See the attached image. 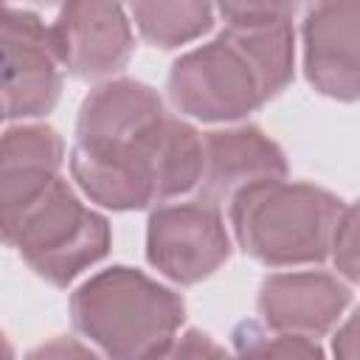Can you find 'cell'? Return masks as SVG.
Returning <instances> with one entry per match:
<instances>
[{"mask_svg":"<svg viewBox=\"0 0 360 360\" xmlns=\"http://www.w3.org/2000/svg\"><path fill=\"white\" fill-rule=\"evenodd\" d=\"M70 174L76 186L112 211H141L163 205L200 188L202 135L180 115L158 124L124 143H73Z\"/></svg>","mask_w":360,"mask_h":360,"instance_id":"cell-1","label":"cell"},{"mask_svg":"<svg viewBox=\"0 0 360 360\" xmlns=\"http://www.w3.org/2000/svg\"><path fill=\"white\" fill-rule=\"evenodd\" d=\"M70 321L107 360H149L177 338L186 301L143 270L112 264L73 290Z\"/></svg>","mask_w":360,"mask_h":360,"instance_id":"cell-2","label":"cell"},{"mask_svg":"<svg viewBox=\"0 0 360 360\" xmlns=\"http://www.w3.org/2000/svg\"><path fill=\"white\" fill-rule=\"evenodd\" d=\"M343 208V200L321 186L264 180L228 202V219L242 253L267 267H292L332 256Z\"/></svg>","mask_w":360,"mask_h":360,"instance_id":"cell-3","label":"cell"},{"mask_svg":"<svg viewBox=\"0 0 360 360\" xmlns=\"http://www.w3.org/2000/svg\"><path fill=\"white\" fill-rule=\"evenodd\" d=\"M3 236L17 248L22 262L53 287H68L101 262L112 245L107 217L84 205L62 177L25 211L3 222Z\"/></svg>","mask_w":360,"mask_h":360,"instance_id":"cell-4","label":"cell"},{"mask_svg":"<svg viewBox=\"0 0 360 360\" xmlns=\"http://www.w3.org/2000/svg\"><path fill=\"white\" fill-rule=\"evenodd\" d=\"M166 93L180 115L208 124L242 121L267 104L259 73L222 31L172 62Z\"/></svg>","mask_w":360,"mask_h":360,"instance_id":"cell-5","label":"cell"},{"mask_svg":"<svg viewBox=\"0 0 360 360\" xmlns=\"http://www.w3.org/2000/svg\"><path fill=\"white\" fill-rule=\"evenodd\" d=\"M222 208L202 197L155 205L146 222V262L169 281L188 287L231 259Z\"/></svg>","mask_w":360,"mask_h":360,"instance_id":"cell-6","label":"cell"},{"mask_svg":"<svg viewBox=\"0 0 360 360\" xmlns=\"http://www.w3.org/2000/svg\"><path fill=\"white\" fill-rule=\"evenodd\" d=\"M3 118L25 121L48 115L62 93L59 59L51 25L39 14L3 6Z\"/></svg>","mask_w":360,"mask_h":360,"instance_id":"cell-7","label":"cell"},{"mask_svg":"<svg viewBox=\"0 0 360 360\" xmlns=\"http://www.w3.org/2000/svg\"><path fill=\"white\" fill-rule=\"evenodd\" d=\"M51 45L70 76L104 79L127 68L135 37L124 6L76 0L65 3L51 22Z\"/></svg>","mask_w":360,"mask_h":360,"instance_id":"cell-8","label":"cell"},{"mask_svg":"<svg viewBox=\"0 0 360 360\" xmlns=\"http://www.w3.org/2000/svg\"><path fill=\"white\" fill-rule=\"evenodd\" d=\"M304 76L335 101H360V0H329L304 8Z\"/></svg>","mask_w":360,"mask_h":360,"instance_id":"cell-9","label":"cell"},{"mask_svg":"<svg viewBox=\"0 0 360 360\" xmlns=\"http://www.w3.org/2000/svg\"><path fill=\"white\" fill-rule=\"evenodd\" d=\"M284 177V149L256 124L202 132V180L197 197L222 205L256 183Z\"/></svg>","mask_w":360,"mask_h":360,"instance_id":"cell-10","label":"cell"},{"mask_svg":"<svg viewBox=\"0 0 360 360\" xmlns=\"http://www.w3.org/2000/svg\"><path fill=\"white\" fill-rule=\"evenodd\" d=\"M352 304V290L332 273L298 270V273H270L259 287V315L273 332L321 338L335 329L346 307Z\"/></svg>","mask_w":360,"mask_h":360,"instance_id":"cell-11","label":"cell"},{"mask_svg":"<svg viewBox=\"0 0 360 360\" xmlns=\"http://www.w3.org/2000/svg\"><path fill=\"white\" fill-rule=\"evenodd\" d=\"M295 3H222L217 17L222 34L248 56L262 79L267 101L276 98L295 73Z\"/></svg>","mask_w":360,"mask_h":360,"instance_id":"cell-12","label":"cell"},{"mask_svg":"<svg viewBox=\"0 0 360 360\" xmlns=\"http://www.w3.org/2000/svg\"><path fill=\"white\" fill-rule=\"evenodd\" d=\"M65 160V141L48 124H14L3 132L0 202L3 222L25 211L56 180Z\"/></svg>","mask_w":360,"mask_h":360,"instance_id":"cell-13","label":"cell"},{"mask_svg":"<svg viewBox=\"0 0 360 360\" xmlns=\"http://www.w3.org/2000/svg\"><path fill=\"white\" fill-rule=\"evenodd\" d=\"M166 115L160 93L138 79L96 84L76 115V143H124Z\"/></svg>","mask_w":360,"mask_h":360,"instance_id":"cell-14","label":"cell"},{"mask_svg":"<svg viewBox=\"0 0 360 360\" xmlns=\"http://www.w3.org/2000/svg\"><path fill=\"white\" fill-rule=\"evenodd\" d=\"M129 14L141 37L166 51L208 34L217 22V6L200 0H172V3L143 0V3H132Z\"/></svg>","mask_w":360,"mask_h":360,"instance_id":"cell-15","label":"cell"},{"mask_svg":"<svg viewBox=\"0 0 360 360\" xmlns=\"http://www.w3.org/2000/svg\"><path fill=\"white\" fill-rule=\"evenodd\" d=\"M231 340H233V354L239 360H326L315 338L273 332L256 321L236 323Z\"/></svg>","mask_w":360,"mask_h":360,"instance_id":"cell-16","label":"cell"},{"mask_svg":"<svg viewBox=\"0 0 360 360\" xmlns=\"http://www.w3.org/2000/svg\"><path fill=\"white\" fill-rule=\"evenodd\" d=\"M332 262L338 276L360 284V200L346 205L332 239Z\"/></svg>","mask_w":360,"mask_h":360,"instance_id":"cell-17","label":"cell"},{"mask_svg":"<svg viewBox=\"0 0 360 360\" xmlns=\"http://www.w3.org/2000/svg\"><path fill=\"white\" fill-rule=\"evenodd\" d=\"M231 352H225L208 332L202 329H186L172 343H166L158 354L149 360H228Z\"/></svg>","mask_w":360,"mask_h":360,"instance_id":"cell-18","label":"cell"},{"mask_svg":"<svg viewBox=\"0 0 360 360\" xmlns=\"http://www.w3.org/2000/svg\"><path fill=\"white\" fill-rule=\"evenodd\" d=\"M25 360H101L90 346H84L82 340L76 338H68V335H59V338H51L39 346H34Z\"/></svg>","mask_w":360,"mask_h":360,"instance_id":"cell-19","label":"cell"},{"mask_svg":"<svg viewBox=\"0 0 360 360\" xmlns=\"http://www.w3.org/2000/svg\"><path fill=\"white\" fill-rule=\"evenodd\" d=\"M335 360H360V307L338 326L332 338Z\"/></svg>","mask_w":360,"mask_h":360,"instance_id":"cell-20","label":"cell"},{"mask_svg":"<svg viewBox=\"0 0 360 360\" xmlns=\"http://www.w3.org/2000/svg\"><path fill=\"white\" fill-rule=\"evenodd\" d=\"M228 360H239V357H236V354H233V352H231V354H228Z\"/></svg>","mask_w":360,"mask_h":360,"instance_id":"cell-21","label":"cell"}]
</instances>
